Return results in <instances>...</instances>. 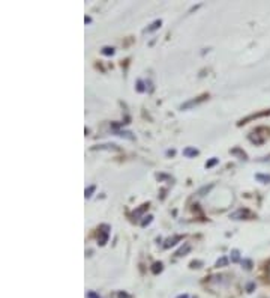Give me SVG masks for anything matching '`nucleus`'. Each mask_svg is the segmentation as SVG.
Instances as JSON below:
<instances>
[{"instance_id":"f257e3e1","label":"nucleus","mask_w":270,"mask_h":298,"mask_svg":"<svg viewBox=\"0 0 270 298\" xmlns=\"http://www.w3.org/2000/svg\"><path fill=\"white\" fill-rule=\"evenodd\" d=\"M108 236H110V228L107 225H102L101 226V230H99V236H98V241H99V246H104L107 241H108Z\"/></svg>"},{"instance_id":"f03ea898","label":"nucleus","mask_w":270,"mask_h":298,"mask_svg":"<svg viewBox=\"0 0 270 298\" xmlns=\"http://www.w3.org/2000/svg\"><path fill=\"white\" fill-rule=\"evenodd\" d=\"M252 214L249 212V209H237L236 212L231 214L233 220H246V218H251Z\"/></svg>"},{"instance_id":"7ed1b4c3","label":"nucleus","mask_w":270,"mask_h":298,"mask_svg":"<svg viewBox=\"0 0 270 298\" xmlns=\"http://www.w3.org/2000/svg\"><path fill=\"white\" fill-rule=\"evenodd\" d=\"M206 98H209L207 95H203V96H200V98H197V99H191V101H188V103H185V104H182V110H186V109H189V107H192V106H197V104H200V103H203Z\"/></svg>"},{"instance_id":"20e7f679","label":"nucleus","mask_w":270,"mask_h":298,"mask_svg":"<svg viewBox=\"0 0 270 298\" xmlns=\"http://www.w3.org/2000/svg\"><path fill=\"white\" fill-rule=\"evenodd\" d=\"M198 154H200V151L195 149V148H191V146H188V148L183 149V155L188 157V158H194V157H197Z\"/></svg>"},{"instance_id":"39448f33","label":"nucleus","mask_w":270,"mask_h":298,"mask_svg":"<svg viewBox=\"0 0 270 298\" xmlns=\"http://www.w3.org/2000/svg\"><path fill=\"white\" fill-rule=\"evenodd\" d=\"M147 209H149V204H144V205H141L138 209H135V211L132 212V217H134V218H140Z\"/></svg>"},{"instance_id":"423d86ee","label":"nucleus","mask_w":270,"mask_h":298,"mask_svg":"<svg viewBox=\"0 0 270 298\" xmlns=\"http://www.w3.org/2000/svg\"><path fill=\"white\" fill-rule=\"evenodd\" d=\"M182 240V236H173V238H168L167 241H165V244H164V249H170V247H173L174 244H177V241H180Z\"/></svg>"},{"instance_id":"0eeeda50","label":"nucleus","mask_w":270,"mask_h":298,"mask_svg":"<svg viewBox=\"0 0 270 298\" xmlns=\"http://www.w3.org/2000/svg\"><path fill=\"white\" fill-rule=\"evenodd\" d=\"M162 26V22H161V20H156V22H153L146 30H144V32H146V33H152V32H155V30H158L159 27Z\"/></svg>"},{"instance_id":"6e6552de","label":"nucleus","mask_w":270,"mask_h":298,"mask_svg":"<svg viewBox=\"0 0 270 298\" xmlns=\"http://www.w3.org/2000/svg\"><path fill=\"white\" fill-rule=\"evenodd\" d=\"M255 180H257L258 183H263V184H270V175L257 173V175H255Z\"/></svg>"},{"instance_id":"1a4fd4ad","label":"nucleus","mask_w":270,"mask_h":298,"mask_svg":"<svg viewBox=\"0 0 270 298\" xmlns=\"http://www.w3.org/2000/svg\"><path fill=\"white\" fill-rule=\"evenodd\" d=\"M116 136H120V137H126V138H129V140H134V136H132V133H129V131H116Z\"/></svg>"},{"instance_id":"9d476101","label":"nucleus","mask_w":270,"mask_h":298,"mask_svg":"<svg viewBox=\"0 0 270 298\" xmlns=\"http://www.w3.org/2000/svg\"><path fill=\"white\" fill-rule=\"evenodd\" d=\"M231 154L233 155H239L242 160H248V157H246V154L240 149V148H236V149H231Z\"/></svg>"},{"instance_id":"9b49d317","label":"nucleus","mask_w":270,"mask_h":298,"mask_svg":"<svg viewBox=\"0 0 270 298\" xmlns=\"http://www.w3.org/2000/svg\"><path fill=\"white\" fill-rule=\"evenodd\" d=\"M231 262H240V253L237 249L231 250Z\"/></svg>"},{"instance_id":"f8f14e48","label":"nucleus","mask_w":270,"mask_h":298,"mask_svg":"<svg viewBox=\"0 0 270 298\" xmlns=\"http://www.w3.org/2000/svg\"><path fill=\"white\" fill-rule=\"evenodd\" d=\"M189 250H191V246H189V244H185V247H182V249L176 253V256H185Z\"/></svg>"},{"instance_id":"ddd939ff","label":"nucleus","mask_w":270,"mask_h":298,"mask_svg":"<svg viewBox=\"0 0 270 298\" xmlns=\"http://www.w3.org/2000/svg\"><path fill=\"white\" fill-rule=\"evenodd\" d=\"M93 149H108V151H119V148L116 145H101V146H96Z\"/></svg>"},{"instance_id":"4468645a","label":"nucleus","mask_w":270,"mask_h":298,"mask_svg":"<svg viewBox=\"0 0 270 298\" xmlns=\"http://www.w3.org/2000/svg\"><path fill=\"white\" fill-rule=\"evenodd\" d=\"M212 188H213V184H210V185H206V187H203V188H200V190H198V194H200V196H206V194L209 193Z\"/></svg>"},{"instance_id":"2eb2a0df","label":"nucleus","mask_w":270,"mask_h":298,"mask_svg":"<svg viewBox=\"0 0 270 298\" xmlns=\"http://www.w3.org/2000/svg\"><path fill=\"white\" fill-rule=\"evenodd\" d=\"M102 54L104 56H113L114 54V48L113 47H104L102 48Z\"/></svg>"},{"instance_id":"dca6fc26","label":"nucleus","mask_w":270,"mask_h":298,"mask_svg":"<svg viewBox=\"0 0 270 298\" xmlns=\"http://www.w3.org/2000/svg\"><path fill=\"white\" fill-rule=\"evenodd\" d=\"M95 190H96V185H90L89 188H86V191H84V196H86V199L92 197V194L95 193Z\"/></svg>"},{"instance_id":"f3484780","label":"nucleus","mask_w":270,"mask_h":298,"mask_svg":"<svg viewBox=\"0 0 270 298\" xmlns=\"http://www.w3.org/2000/svg\"><path fill=\"white\" fill-rule=\"evenodd\" d=\"M219 163V158H212V160H209L206 163V167L207 169H210V167H213V166H216Z\"/></svg>"},{"instance_id":"a211bd4d","label":"nucleus","mask_w":270,"mask_h":298,"mask_svg":"<svg viewBox=\"0 0 270 298\" xmlns=\"http://www.w3.org/2000/svg\"><path fill=\"white\" fill-rule=\"evenodd\" d=\"M161 271H162V264H161V262L153 264V267H152V273H153V274H158V273H161Z\"/></svg>"},{"instance_id":"6ab92c4d","label":"nucleus","mask_w":270,"mask_h":298,"mask_svg":"<svg viewBox=\"0 0 270 298\" xmlns=\"http://www.w3.org/2000/svg\"><path fill=\"white\" fill-rule=\"evenodd\" d=\"M228 264V259H227V257L224 256V257H221V259H218V262H216V267L219 268V267H225Z\"/></svg>"},{"instance_id":"aec40b11","label":"nucleus","mask_w":270,"mask_h":298,"mask_svg":"<svg viewBox=\"0 0 270 298\" xmlns=\"http://www.w3.org/2000/svg\"><path fill=\"white\" fill-rule=\"evenodd\" d=\"M137 91H138V92H144V91H146V88H144V82H143V80H138V82H137Z\"/></svg>"},{"instance_id":"412c9836","label":"nucleus","mask_w":270,"mask_h":298,"mask_svg":"<svg viewBox=\"0 0 270 298\" xmlns=\"http://www.w3.org/2000/svg\"><path fill=\"white\" fill-rule=\"evenodd\" d=\"M144 218H146V220H143V222H141V226H143V228H146V226L152 222V218H153V217H152V215H147V217H144Z\"/></svg>"},{"instance_id":"4be33fe9","label":"nucleus","mask_w":270,"mask_h":298,"mask_svg":"<svg viewBox=\"0 0 270 298\" xmlns=\"http://www.w3.org/2000/svg\"><path fill=\"white\" fill-rule=\"evenodd\" d=\"M242 265L245 267V270H251V268H252V262H251V261H248V259L242 261Z\"/></svg>"},{"instance_id":"5701e85b","label":"nucleus","mask_w":270,"mask_h":298,"mask_svg":"<svg viewBox=\"0 0 270 298\" xmlns=\"http://www.w3.org/2000/svg\"><path fill=\"white\" fill-rule=\"evenodd\" d=\"M87 298H101V297H99L96 292H92V291H90V292H87Z\"/></svg>"},{"instance_id":"b1692460","label":"nucleus","mask_w":270,"mask_h":298,"mask_svg":"<svg viewBox=\"0 0 270 298\" xmlns=\"http://www.w3.org/2000/svg\"><path fill=\"white\" fill-rule=\"evenodd\" d=\"M254 288H255V285H254V283H249V285H248V292H252V291H254Z\"/></svg>"},{"instance_id":"393cba45","label":"nucleus","mask_w":270,"mask_h":298,"mask_svg":"<svg viewBox=\"0 0 270 298\" xmlns=\"http://www.w3.org/2000/svg\"><path fill=\"white\" fill-rule=\"evenodd\" d=\"M198 265H201V262H192V264H191L192 268H198Z\"/></svg>"},{"instance_id":"a878e982","label":"nucleus","mask_w":270,"mask_h":298,"mask_svg":"<svg viewBox=\"0 0 270 298\" xmlns=\"http://www.w3.org/2000/svg\"><path fill=\"white\" fill-rule=\"evenodd\" d=\"M174 154H176L174 149H173V151H167V155H168V157H170V155H174Z\"/></svg>"},{"instance_id":"bb28decb","label":"nucleus","mask_w":270,"mask_h":298,"mask_svg":"<svg viewBox=\"0 0 270 298\" xmlns=\"http://www.w3.org/2000/svg\"><path fill=\"white\" fill-rule=\"evenodd\" d=\"M84 22H86V23H90V22H92V18H90V17H86V18H84Z\"/></svg>"},{"instance_id":"cd10ccee","label":"nucleus","mask_w":270,"mask_h":298,"mask_svg":"<svg viewBox=\"0 0 270 298\" xmlns=\"http://www.w3.org/2000/svg\"><path fill=\"white\" fill-rule=\"evenodd\" d=\"M119 297H120V298H128V295H126V294H119Z\"/></svg>"},{"instance_id":"c85d7f7f","label":"nucleus","mask_w":270,"mask_h":298,"mask_svg":"<svg viewBox=\"0 0 270 298\" xmlns=\"http://www.w3.org/2000/svg\"><path fill=\"white\" fill-rule=\"evenodd\" d=\"M267 275H269V279H270V264H269V267H267Z\"/></svg>"},{"instance_id":"c756f323","label":"nucleus","mask_w":270,"mask_h":298,"mask_svg":"<svg viewBox=\"0 0 270 298\" xmlns=\"http://www.w3.org/2000/svg\"><path fill=\"white\" fill-rule=\"evenodd\" d=\"M177 298H188V295H186V294H183V295H179Z\"/></svg>"}]
</instances>
